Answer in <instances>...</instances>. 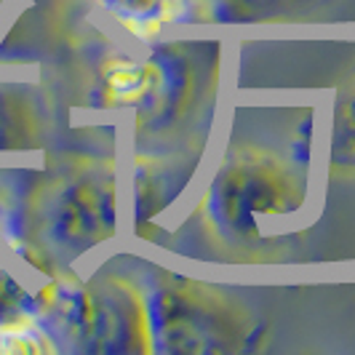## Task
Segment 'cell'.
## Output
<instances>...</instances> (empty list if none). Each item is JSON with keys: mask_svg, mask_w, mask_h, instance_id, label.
Masks as SVG:
<instances>
[{"mask_svg": "<svg viewBox=\"0 0 355 355\" xmlns=\"http://www.w3.org/2000/svg\"><path fill=\"white\" fill-rule=\"evenodd\" d=\"M107 8L134 37H155L184 11V0H107Z\"/></svg>", "mask_w": 355, "mask_h": 355, "instance_id": "obj_7", "label": "cell"}, {"mask_svg": "<svg viewBox=\"0 0 355 355\" xmlns=\"http://www.w3.org/2000/svg\"><path fill=\"white\" fill-rule=\"evenodd\" d=\"M329 168H331V177H355V75L339 91L337 107H334Z\"/></svg>", "mask_w": 355, "mask_h": 355, "instance_id": "obj_8", "label": "cell"}, {"mask_svg": "<svg viewBox=\"0 0 355 355\" xmlns=\"http://www.w3.org/2000/svg\"><path fill=\"white\" fill-rule=\"evenodd\" d=\"M43 128L40 107L27 91L0 86V153L35 150L43 142Z\"/></svg>", "mask_w": 355, "mask_h": 355, "instance_id": "obj_6", "label": "cell"}, {"mask_svg": "<svg viewBox=\"0 0 355 355\" xmlns=\"http://www.w3.org/2000/svg\"><path fill=\"white\" fill-rule=\"evenodd\" d=\"M153 89L137 107V123L144 137H166L196 112L206 89H214L216 59L206 64L203 53H193L190 46H166L153 53Z\"/></svg>", "mask_w": 355, "mask_h": 355, "instance_id": "obj_5", "label": "cell"}, {"mask_svg": "<svg viewBox=\"0 0 355 355\" xmlns=\"http://www.w3.org/2000/svg\"><path fill=\"white\" fill-rule=\"evenodd\" d=\"M51 342L30 320L0 323V353H49Z\"/></svg>", "mask_w": 355, "mask_h": 355, "instance_id": "obj_10", "label": "cell"}, {"mask_svg": "<svg viewBox=\"0 0 355 355\" xmlns=\"http://www.w3.org/2000/svg\"><path fill=\"white\" fill-rule=\"evenodd\" d=\"M150 310L153 347L166 353H238L251 347L249 310L211 286L166 278Z\"/></svg>", "mask_w": 355, "mask_h": 355, "instance_id": "obj_3", "label": "cell"}, {"mask_svg": "<svg viewBox=\"0 0 355 355\" xmlns=\"http://www.w3.org/2000/svg\"><path fill=\"white\" fill-rule=\"evenodd\" d=\"M51 307L67 337L80 339L91 353H155L147 302L125 278L56 286Z\"/></svg>", "mask_w": 355, "mask_h": 355, "instance_id": "obj_4", "label": "cell"}, {"mask_svg": "<svg viewBox=\"0 0 355 355\" xmlns=\"http://www.w3.org/2000/svg\"><path fill=\"white\" fill-rule=\"evenodd\" d=\"M243 8H262V6H278V3H286V0H232Z\"/></svg>", "mask_w": 355, "mask_h": 355, "instance_id": "obj_11", "label": "cell"}, {"mask_svg": "<svg viewBox=\"0 0 355 355\" xmlns=\"http://www.w3.org/2000/svg\"><path fill=\"white\" fill-rule=\"evenodd\" d=\"M35 235L62 254H83L115 232V168L112 163H75L40 182L30 200Z\"/></svg>", "mask_w": 355, "mask_h": 355, "instance_id": "obj_2", "label": "cell"}, {"mask_svg": "<svg viewBox=\"0 0 355 355\" xmlns=\"http://www.w3.org/2000/svg\"><path fill=\"white\" fill-rule=\"evenodd\" d=\"M304 196V179L286 160L257 147H238L219 166L200 214L219 243L249 246L265 235L267 219L300 211Z\"/></svg>", "mask_w": 355, "mask_h": 355, "instance_id": "obj_1", "label": "cell"}, {"mask_svg": "<svg viewBox=\"0 0 355 355\" xmlns=\"http://www.w3.org/2000/svg\"><path fill=\"white\" fill-rule=\"evenodd\" d=\"M153 78H155L153 56L144 62H134V59L112 62L105 70V96L112 105L139 107L153 89Z\"/></svg>", "mask_w": 355, "mask_h": 355, "instance_id": "obj_9", "label": "cell"}]
</instances>
